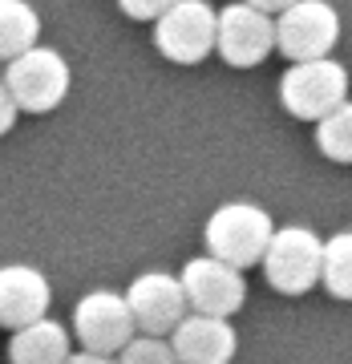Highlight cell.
I'll return each instance as SVG.
<instances>
[{
	"label": "cell",
	"instance_id": "obj_9",
	"mask_svg": "<svg viewBox=\"0 0 352 364\" xmlns=\"http://www.w3.org/2000/svg\"><path fill=\"white\" fill-rule=\"evenodd\" d=\"M69 336L78 340L85 352H97V356H114L126 340L134 336V320L122 291H110V287H97V291H85L73 308V328Z\"/></svg>",
	"mask_w": 352,
	"mask_h": 364
},
{
	"label": "cell",
	"instance_id": "obj_7",
	"mask_svg": "<svg viewBox=\"0 0 352 364\" xmlns=\"http://www.w3.org/2000/svg\"><path fill=\"white\" fill-rule=\"evenodd\" d=\"M154 49L174 65H198L215 53V9L207 0H174L154 21Z\"/></svg>",
	"mask_w": 352,
	"mask_h": 364
},
{
	"label": "cell",
	"instance_id": "obj_17",
	"mask_svg": "<svg viewBox=\"0 0 352 364\" xmlns=\"http://www.w3.org/2000/svg\"><path fill=\"white\" fill-rule=\"evenodd\" d=\"M114 364H174V352H170L166 336H142V332H134L114 352Z\"/></svg>",
	"mask_w": 352,
	"mask_h": 364
},
{
	"label": "cell",
	"instance_id": "obj_3",
	"mask_svg": "<svg viewBox=\"0 0 352 364\" xmlns=\"http://www.w3.org/2000/svg\"><path fill=\"white\" fill-rule=\"evenodd\" d=\"M279 102H284L287 114L300 117V122H320L336 105L348 102V69L340 65L336 57L296 61L279 77Z\"/></svg>",
	"mask_w": 352,
	"mask_h": 364
},
{
	"label": "cell",
	"instance_id": "obj_20",
	"mask_svg": "<svg viewBox=\"0 0 352 364\" xmlns=\"http://www.w3.org/2000/svg\"><path fill=\"white\" fill-rule=\"evenodd\" d=\"M243 4H251V9H260V13H267V16H279L284 9H292L296 0H243Z\"/></svg>",
	"mask_w": 352,
	"mask_h": 364
},
{
	"label": "cell",
	"instance_id": "obj_2",
	"mask_svg": "<svg viewBox=\"0 0 352 364\" xmlns=\"http://www.w3.org/2000/svg\"><path fill=\"white\" fill-rule=\"evenodd\" d=\"M0 85L9 90V97H13L21 114H53L69 97L73 73H69V61L57 49L33 45V49H25L21 57H13L4 65Z\"/></svg>",
	"mask_w": 352,
	"mask_h": 364
},
{
	"label": "cell",
	"instance_id": "obj_15",
	"mask_svg": "<svg viewBox=\"0 0 352 364\" xmlns=\"http://www.w3.org/2000/svg\"><path fill=\"white\" fill-rule=\"evenodd\" d=\"M332 299H352V235L336 231L332 239L320 243V279Z\"/></svg>",
	"mask_w": 352,
	"mask_h": 364
},
{
	"label": "cell",
	"instance_id": "obj_14",
	"mask_svg": "<svg viewBox=\"0 0 352 364\" xmlns=\"http://www.w3.org/2000/svg\"><path fill=\"white\" fill-rule=\"evenodd\" d=\"M41 37V16L28 0H0V61L9 65L13 57L33 49Z\"/></svg>",
	"mask_w": 352,
	"mask_h": 364
},
{
	"label": "cell",
	"instance_id": "obj_1",
	"mask_svg": "<svg viewBox=\"0 0 352 364\" xmlns=\"http://www.w3.org/2000/svg\"><path fill=\"white\" fill-rule=\"evenodd\" d=\"M272 231L275 223L260 203H223L210 210L207 227H203V243H207L210 259L227 263L235 272H247V267H260Z\"/></svg>",
	"mask_w": 352,
	"mask_h": 364
},
{
	"label": "cell",
	"instance_id": "obj_13",
	"mask_svg": "<svg viewBox=\"0 0 352 364\" xmlns=\"http://www.w3.org/2000/svg\"><path fill=\"white\" fill-rule=\"evenodd\" d=\"M69 352H73V336L53 316L16 328L9 340V364H65Z\"/></svg>",
	"mask_w": 352,
	"mask_h": 364
},
{
	"label": "cell",
	"instance_id": "obj_18",
	"mask_svg": "<svg viewBox=\"0 0 352 364\" xmlns=\"http://www.w3.org/2000/svg\"><path fill=\"white\" fill-rule=\"evenodd\" d=\"M114 4L130 16V21H158L174 0H114Z\"/></svg>",
	"mask_w": 352,
	"mask_h": 364
},
{
	"label": "cell",
	"instance_id": "obj_10",
	"mask_svg": "<svg viewBox=\"0 0 352 364\" xmlns=\"http://www.w3.org/2000/svg\"><path fill=\"white\" fill-rule=\"evenodd\" d=\"M122 299L130 308L134 332H142V336H170V328L186 316L178 275H170V272H142L126 287Z\"/></svg>",
	"mask_w": 352,
	"mask_h": 364
},
{
	"label": "cell",
	"instance_id": "obj_6",
	"mask_svg": "<svg viewBox=\"0 0 352 364\" xmlns=\"http://www.w3.org/2000/svg\"><path fill=\"white\" fill-rule=\"evenodd\" d=\"M215 53L231 69H255L275 53L272 16L251 9L243 0L215 9Z\"/></svg>",
	"mask_w": 352,
	"mask_h": 364
},
{
	"label": "cell",
	"instance_id": "obj_16",
	"mask_svg": "<svg viewBox=\"0 0 352 364\" xmlns=\"http://www.w3.org/2000/svg\"><path fill=\"white\" fill-rule=\"evenodd\" d=\"M316 126V150L324 158H332V162H352V105H336L332 114H324L320 122H312Z\"/></svg>",
	"mask_w": 352,
	"mask_h": 364
},
{
	"label": "cell",
	"instance_id": "obj_5",
	"mask_svg": "<svg viewBox=\"0 0 352 364\" xmlns=\"http://www.w3.org/2000/svg\"><path fill=\"white\" fill-rule=\"evenodd\" d=\"M260 267L279 296H308L320 279V235L308 227H275Z\"/></svg>",
	"mask_w": 352,
	"mask_h": 364
},
{
	"label": "cell",
	"instance_id": "obj_21",
	"mask_svg": "<svg viewBox=\"0 0 352 364\" xmlns=\"http://www.w3.org/2000/svg\"><path fill=\"white\" fill-rule=\"evenodd\" d=\"M65 364H114V356H97V352L78 348V352H69V360H65Z\"/></svg>",
	"mask_w": 352,
	"mask_h": 364
},
{
	"label": "cell",
	"instance_id": "obj_11",
	"mask_svg": "<svg viewBox=\"0 0 352 364\" xmlns=\"http://www.w3.org/2000/svg\"><path fill=\"white\" fill-rule=\"evenodd\" d=\"M166 344L174 352V364H231L239 352V332L231 320L186 312L170 328Z\"/></svg>",
	"mask_w": 352,
	"mask_h": 364
},
{
	"label": "cell",
	"instance_id": "obj_8",
	"mask_svg": "<svg viewBox=\"0 0 352 364\" xmlns=\"http://www.w3.org/2000/svg\"><path fill=\"white\" fill-rule=\"evenodd\" d=\"M178 287H183L186 312L219 316V320H231L243 308V299H247V279H243V272H235V267L210 259V255L186 259L183 272H178Z\"/></svg>",
	"mask_w": 352,
	"mask_h": 364
},
{
	"label": "cell",
	"instance_id": "obj_19",
	"mask_svg": "<svg viewBox=\"0 0 352 364\" xmlns=\"http://www.w3.org/2000/svg\"><path fill=\"white\" fill-rule=\"evenodd\" d=\"M16 117H21V109L13 105V97H9V90L0 85V138H4V134H9V130L16 126Z\"/></svg>",
	"mask_w": 352,
	"mask_h": 364
},
{
	"label": "cell",
	"instance_id": "obj_4",
	"mask_svg": "<svg viewBox=\"0 0 352 364\" xmlns=\"http://www.w3.org/2000/svg\"><path fill=\"white\" fill-rule=\"evenodd\" d=\"M272 25H275V53H284L292 65L332 57L340 41V13L328 0H296L292 9L272 16Z\"/></svg>",
	"mask_w": 352,
	"mask_h": 364
},
{
	"label": "cell",
	"instance_id": "obj_12",
	"mask_svg": "<svg viewBox=\"0 0 352 364\" xmlns=\"http://www.w3.org/2000/svg\"><path fill=\"white\" fill-rule=\"evenodd\" d=\"M53 304V287L33 263H4L0 267V328H16L45 320Z\"/></svg>",
	"mask_w": 352,
	"mask_h": 364
}]
</instances>
